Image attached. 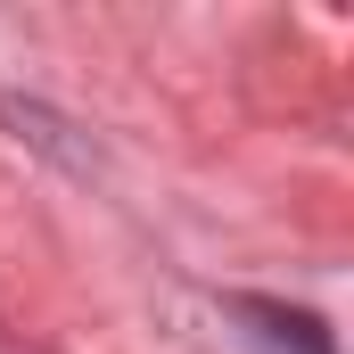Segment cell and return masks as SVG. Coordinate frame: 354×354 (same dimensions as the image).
<instances>
[{
	"instance_id": "6da1fadb",
	"label": "cell",
	"mask_w": 354,
	"mask_h": 354,
	"mask_svg": "<svg viewBox=\"0 0 354 354\" xmlns=\"http://www.w3.org/2000/svg\"><path fill=\"white\" fill-rule=\"evenodd\" d=\"M231 313H239V322H256L272 346H297V354H338V346H330V330H322L313 313H288V305H264V297H231Z\"/></svg>"
}]
</instances>
